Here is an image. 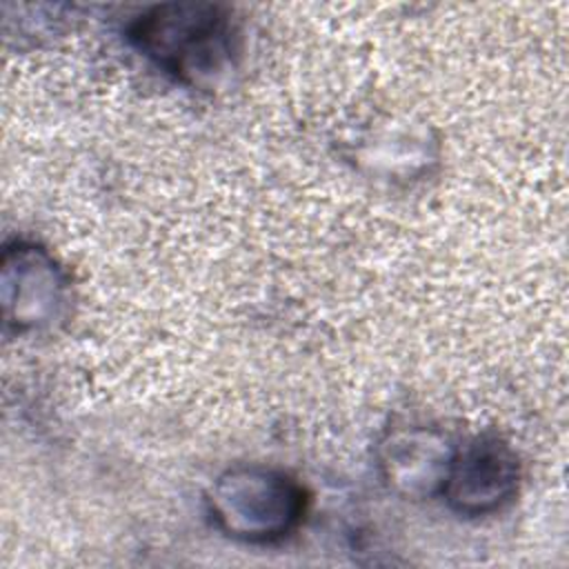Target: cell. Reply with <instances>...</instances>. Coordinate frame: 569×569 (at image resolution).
Masks as SVG:
<instances>
[{"instance_id": "6da1fadb", "label": "cell", "mask_w": 569, "mask_h": 569, "mask_svg": "<svg viewBox=\"0 0 569 569\" xmlns=\"http://www.w3.org/2000/svg\"><path fill=\"white\" fill-rule=\"evenodd\" d=\"M131 38L158 67L196 87L216 84L233 64L229 16L213 4H160L136 22Z\"/></svg>"}, {"instance_id": "3957f363", "label": "cell", "mask_w": 569, "mask_h": 569, "mask_svg": "<svg viewBox=\"0 0 569 569\" xmlns=\"http://www.w3.org/2000/svg\"><path fill=\"white\" fill-rule=\"evenodd\" d=\"M0 282L7 329L38 331L60 318L67 302V276L47 249L24 240L7 244Z\"/></svg>"}, {"instance_id": "7a4b0ae2", "label": "cell", "mask_w": 569, "mask_h": 569, "mask_svg": "<svg viewBox=\"0 0 569 569\" xmlns=\"http://www.w3.org/2000/svg\"><path fill=\"white\" fill-rule=\"evenodd\" d=\"M216 525L244 542H271L287 536L305 513V491L284 471L236 467L224 471L209 493Z\"/></svg>"}, {"instance_id": "5b68a950", "label": "cell", "mask_w": 569, "mask_h": 569, "mask_svg": "<svg viewBox=\"0 0 569 569\" xmlns=\"http://www.w3.org/2000/svg\"><path fill=\"white\" fill-rule=\"evenodd\" d=\"M453 451L447 438L433 429H396L380 447V467L398 493L422 498L442 491Z\"/></svg>"}, {"instance_id": "277c9868", "label": "cell", "mask_w": 569, "mask_h": 569, "mask_svg": "<svg viewBox=\"0 0 569 569\" xmlns=\"http://www.w3.org/2000/svg\"><path fill=\"white\" fill-rule=\"evenodd\" d=\"M520 467L507 442L498 436H478L453 451L442 496L465 516L498 511L518 491Z\"/></svg>"}]
</instances>
